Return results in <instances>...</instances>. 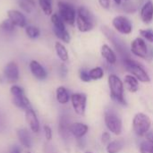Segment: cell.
<instances>
[{"label":"cell","mask_w":153,"mask_h":153,"mask_svg":"<svg viewBox=\"0 0 153 153\" xmlns=\"http://www.w3.org/2000/svg\"><path fill=\"white\" fill-rule=\"evenodd\" d=\"M75 23L81 32H88L95 27V18L87 7L80 6L77 9Z\"/></svg>","instance_id":"obj_1"},{"label":"cell","mask_w":153,"mask_h":153,"mask_svg":"<svg viewBox=\"0 0 153 153\" xmlns=\"http://www.w3.org/2000/svg\"><path fill=\"white\" fill-rule=\"evenodd\" d=\"M108 88L110 91V96L113 100L121 105H126V100L125 99V88L124 82L116 74H112L108 75Z\"/></svg>","instance_id":"obj_2"},{"label":"cell","mask_w":153,"mask_h":153,"mask_svg":"<svg viewBox=\"0 0 153 153\" xmlns=\"http://www.w3.org/2000/svg\"><path fill=\"white\" fill-rule=\"evenodd\" d=\"M124 65L126 69L132 75H134L139 82H144V83L151 82V77L146 72V70L136 61L131 59L130 57H125Z\"/></svg>","instance_id":"obj_3"},{"label":"cell","mask_w":153,"mask_h":153,"mask_svg":"<svg viewBox=\"0 0 153 153\" xmlns=\"http://www.w3.org/2000/svg\"><path fill=\"white\" fill-rule=\"evenodd\" d=\"M152 120L149 116L144 113H137L133 119V129L136 135L145 136L151 130Z\"/></svg>","instance_id":"obj_4"},{"label":"cell","mask_w":153,"mask_h":153,"mask_svg":"<svg viewBox=\"0 0 153 153\" xmlns=\"http://www.w3.org/2000/svg\"><path fill=\"white\" fill-rule=\"evenodd\" d=\"M104 121H105V125L108 128V130L116 134V135H119L122 133V128H123V125H122V120L120 118V117L112 109L110 110H107L105 112V116H104Z\"/></svg>","instance_id":"obj_5"},{"label":"cell","mask_w":153,"mask_h":153,"mask_svg":"<svg viewBox=\"0 0 153 153\" xmlns=\"http://www.w3.org/2000/svg\"><path fill=\"white\" fill-rule=\"evenodd\" d=\"M57 6H58V14L63 19L65 23H67L69 25H74L75 23L76 15H77V10H75L74 5L65 1H58Z\"/></svg>","instance_id":"obj_6"},{"label":"cell","mask_w":153,"mask_h":153,"mask_svg":"<svg viewBox=\"0 0 153 153\" xmlns=\"http://www.w3.org/2000/svg\"><path fill=\"white\" fill-rule=\"evenodd\" d=\"M113 28L122 35H129L133 31V23L131 20L125 15H117L112 20Z\"/></svg>","instance_id":"obj_7"},{"label":"cell","mask_w":153,"mask_h":153,"mask_svg":"<svg viewBox=\"0 0 153 153\" xmlns=\"http://www.w3.org/2000/svg\"><path fill=\"white\" fill-rule=\"evenodd\" d=\"M131 52L143 59H146L150 56V49L146 43V40H144L142 37L135 38L132 43H131Z\"/></svg>","instance_id":"obj_8"},{"label":"cell","mask_w":153,"mask_h":153,"mask_svg":"<svg viewBox=\"0 0 153 153\" xmlns=\"http://www.w3.org/2000/svg\"><path fill=\"white\" fill-rule=\"evenodd\" d=\"M11 93L13 95V103L20 108H23V109H28L30 107V101L29 100L26 98L23 90L17 86V85H13L11 87Z\"/></svg>","instance_id":"obj_9"},{"label":"cell","mask_w":153,"mask_h":153,"mask_svg":"<svg viewBox=\"0 0 153 153\" xmlns=\"http://www.w3.org/2000/svg\"><path fill=\"white\" fill-rule=\"evenodd\" d=\"M71 102L75 113L79 116H83L86 110L87 96L84 93H74L71 95Z\"/></svg>","instance_id":"obj_10"},{"label":"cell","mask_w":153,"mask_h":153,"mask_svg":"<svg viewBox=\"0 0 153 153\" xmlns=\"http://www.w3.org/2000/svg\"><path fill=\"white\" fill-rule=\"evenodd\" d=\"M141 20L145 24H150L153 22V2L147 0L141 8Z\"/></svg>","instance_id":"obj_11"},{"label":"cell","mask_w":153,"mask_h":153,"mask_svg":"<svg viewBox=\"0 0 153 153\" xmlns=\"http://www.w3.org/2000/svg\"><path fill=\"white\" fill-rule=\"evenodd\" d=\"M4 75L9 82H15L19 79V68L16 63H8L4 69Z\"/></svg>","instance_id":"obj_12"},{"label":"cell","mask_w":153,"mask_h":153,"mask_svg":"<svg viewBox=\"0 0 153 153\" xmlns=\"http://www.w3.org/2000/svg\"><path fill=\"white\" fill-rule=\"evenodd\" d=\"M8 19H10L13 23L20 28H25L27 26V19L23 13H22L18 10H8L7 12Z\"/></svg>","instance_id":"obj_13"},{"label":"cell","mask_w":153,"mask_h":153,"mask_svg":"<svg viewBox=\"0 0 153 153\" xmlns=\"http://www.w3.org/2000/svg\"><path fill=\"white\" fill-rule=\"evenodd\" d=\"M30 69L33 76L38 80H45L48 76L47 71L38 61L32 60L30 63Z\"/></svg>","instance_id":"obj_14"},{"label":"cell","mask_w":153,"mask_h":153,"mask_svg":"<svg viewBox=\"0 0 153 153\" xmlns=\"http://www.w3.org/2000/svg\"><path fill=\"white\" fill-rule=\"evenodd\" d=\"M89 131V126L83 123H80V122H76L71 125L70 127V133L71 134H73L75 138L77 139H81L83 136H85L87 134Z\"/></svg>","instance_id":"obj_15"},{"label":"cell","mask_w":153,"mask_h":153,"mask_svg":"<svg viewBox=\"0 0 153 153\" xmlns=\"http://www.w3.org/2000/svg\"><path fill=\"white\" fill-rule=\"evenodd\" d=\"M25 117H26V120L30 126V130L34 133H38L39 131V122L37 117L36 113L34 112V110L31 108L26 109Z\"/></svg>","instance_id":"obj_16"},{"label":"cell","mask_w":153,"mask_h":153,"mask_svg":"<svg viewBox=\"0 0 153 153\" xmlns=\"http://www.w3.org/2000/svg\"><path fill=\"white\" fill-rule=\"evenodd\" d=\"M100 54L102 57L109 64V65H115L117 61V55L115 51L112 49V48L108 44H103L100 48Z\"/></svg>","instance_id":"obj_17"},{"label":"cell","mask_w":153,"mask_h":153,"mask_svg":"<svg viewBox=\"0 0 153 153\" xmlns=\"http://www.w3.org/2000/svg\"><path fill=\"white\" fill-rule=\"evenodd\" d=\"M70 121L69 118L66 116H62L60 117L59 120V126H58V131H59V134L61 135L62 138L66 139L69 137V135L71 134L70 133V127H71Z\"/></svg>","instance_id":"obj_18"},{"label":"cell","mask_w":153,"mask_h":153,"mask_svg":"<svg viewBox=\"0 0 153 153\" xmlns=\"http://www.w3.org/2000/svg\"><path fill=\"white\" fill-rule=\"evenodd\" d=\"M124 83L130 92H137L139 91V81L132 74H126L124 78Z\"/></svg>","instance_id":"obj_19"},{"label":"cell","mask_w":153,"mask_h":153,"mask_svg":"<svg viewBox=\"0 0 153 153\" xmlns=\"http://www.w3.org/2000/svg\"><path fill=\"white\" fill-rule=\"evenodd\" d=\"M17 136H18L20 143L22 144V146H24L26 148L31 147V137H30V133L26 129H24V128L19 129L17 131Z\"/></svg>","instance_id":"obj_20"},{"label":"cell","mask_w":153,"mask_h":153,"mask_svg":"<svg viewBox=\"0 0 153 153\" xmlns=\"http://www.w3.org/2000/svg\"><path fill=\"white\" fill-rule=\"evenodd\" d=\"M56 100L60 104H67L71 100V96L64 86H60L56 89Z\"/></svg>","instance_id":"obj_21"},{"label":"cell","mask_w":153,"mask_h":153,"mask_svg":"<svg viewBox=\"0 0 153 153\" xmlns=\"http://www.w3.org/2000/svg\"><path fill=\"white\" fill-rule=\"evenodd\" d=\"M55 49L56 52L57 56L59 57V59L63 62H66L69 58V55H68V51L66 49V48L59 41H56L55 44Z\"/></svg>","instance_id":"obj_22"},{"label":"cell","mask_w":153,"mask_h":153,"mask_svg":"<svg viewBox=\"0 0 153 153\" xmlns=\"http://www.w3.org/2000/svg\"><path fill=\"white\" fill-rule=\"evenodd\" d=\"M124 147V143L122 141L116 140L108 143L106 147V151L108 153H118L122 151Z\"/></svg>","instance_id":"obj_23"},{"label":"cell","mask_w":153,"mask_h":153,"mask_svg":"<svg viewBox=\"0 0 153 153\" xmlns=\"http://www.w3.org/2000/svg\"><path fill=\"white\" fill-rule=\"evenodd\" d=\"M53 31L56 35V37H57L60 40H62L65 43H69L71 40V36L68 32V30L66 29L64 30H60V29H56V28H53Z\"/></svg>","instance_id":"obj_24"},{"label":"cell","mask_w":153,"mask_h":153,"mask_svg":"<svg viewBox=\"0 0 153 153\" xmlns=\"http://www.w3.org/2000/svg\"><path fill=\"white\" fill-rule=\"evenodd\" d=\"M90 77L91 81H98L103 78L104 76V70L100 66H96L89 71Z\"/></svg>","instance_id":"obj_25"},{"label":"cell","mask_w":153,"mask_h":153,"mask_svg":"<svg viewBox=\"0 0 153 153\" xmlns=\"http://www.w3.org/2000/svg\"><path fill=\"white\" fill-rule=\"evenodd\" d=\"M39 4L46 15H52V0H39Z\"/></svg>","instance_id":"obj_26"},{"label":"cell","mask_w":153,"mask_h":153,"mask_svg":"<svg viewBox=\"0 0 153 153\" xmlns=\"http://www.w3.org/2000/svg\"><path fill=\"white\" fill-rule=\"evenodd\" d=\"M51 22L53 23V28H56V29H60V30L65 29V22L63 21V19L60 17V15L58 13H53L51 15Z\"/></svg>","instance_id":"obj_27"},{"label":"cell","mask_w":153,"mask_h":153,"mask_svg":"<svg viewBox=\"0 0 153 153\" xmlns=\"http://www.w3.org/2000/svg\"><path fill=\"white\" fill-rule=\"evenodd\" d=\"M25 32H26V35L31 39H37L40 35L39 29L32 25H27L25 27Z\"/></svg>","instance_id":"obj_28"},{"label":"cell","mask_w":153,"mask_h":153,"mask_svg":"<svg viewBox=\"0 0 153 153\" xmlns=\"http://www.w3.org/2000/svg\"><path fill=\"white\" fill-rule=\"evenodd\" d=\"M139 32H140L141 37H142L144 40H146V41H148V42H150V43H153L152 29H141V30H139Z\"/></svg>","instance_id":"obj_29"},{"label":"cell","mask_w":153,"mask_h":153,"mask_svg":"<svg viewBox=\"0 0 153 153\" xmlns=\"http://www.w3.org/2000/svg\"><path fill=\"white\" fill-rule=\"evenodd\" d=\"M15 25L13 23V22L10 19H5L2 22V23L0 24V28L5 31V32H13L15 29Z\"/></svg>","instance_id":"obj_30"},{"label":"cell","mask_w":153,"mask_h":153,"mask_svg":"<svg viewBox=\"0 0 153 153\" xmlns=\"http://www.w3.org/2000/svg\"><path fill=\"white\" fill-rule=\"evenodd\" d=\"M140 152L141 153H153V144L148 141L143 142L140 145Z\"/></svg>","instance_id":"obj_31"},{"label":"cell","mask_w":153,"mask_h":153,"mask_svg":"<svg viewBox=\"0 0 153 153\" xmlns=\"http://www.w3.org/2000/svg\"><path fill=\"white\" fill-rule=\"evenodd\" d=\"M18 4L21 7V9H22L27 13H30L35 9L31 4H30L29 3H27L25 0H19L18 1Z\"/></svg>","instance_id":"obj_32"},{"label":"cell","mask_w":153,"mask_h":153,"mask_svg":"<svg viewBox=\"0 0 153 153\" xmlns=\"http://www.w3.org/2000/svg\"><path fill=\"white\" fill-rule=\"evenodd\" d=\"M79 76H80V79L84 82H89L91 81V77H90V74H89V71H87L86 69H82L80 70V73H79Z\"/></svg>","instance_id":"obj_33"},{"label":"cell","mask_w":153,"mask_h":153,"mask_svg":"<svg viewBox=\"0 0 153 153\" xmlns=\"http://www.w3.org/2000/svg\"><path fill=\"white\" fill-rule=\"evenodd\" d=\"M44 132H45L46 139H47L48 141H50V140L52 139V136H53L51 128H50L48 126H44Z\"/></svg>","instance_id":"obj_34"},{"label":"cell","mask_w":153,"mask_h":153,"mask_svg":"<svg viewBox=\"0 0 153 153\" xmlns=\"http://www.w3.org/2000/svg\"><path fill=\"white\" fill-rule=\"evenodd\" d=\"M101 141L103 143L108 144V143H110V134L108 132H104L101 135Z\"/></svg>","instance_id":"obj_35"},{"label":"cell","mask_w":153,"mask_h":153,"mask_svg":"<svg viewBox=\"0 0 153 153\" xmlns=\"http://www.w3.org/2000/svg\"><path fill=\"white\" fill-rule=\"evenodd\" d=\"M99 4L104 9H109L111 2H110V0H99Z\"/></svg>","instance_id":"obj_36"},{"label":"cell","mask_w":153,"mask_h":153,"mask_svg":"<svg viewBox=\"0 0 153 153\" xmlns=\"http://www.w3.org/2000/svg\"><path fill=\"white\" fill-rule=\"evenodd\" d=\"M60 74L63 77H65L67 74V68L65 65H62L61 67H60Z\"/></svg>","instance_id":"obj_37"},{"label":"cell","mask_w":153,"mask_h":153,"mask_svg":"<svg viewBox=\"0 0 153 153\" xmlns=\"http://www.w3.org/2000/svg\"><path fill=\"white\" fill-rule=\"evenodd\" d=\"M5 123H4V116L2 115V113L0 112V131H2L4 128Z\"/></svg>","instance_id":"obj_38"},{"label":"cell","mask_w":153,"mask_h":153,"mask_svg":"<svg viewBox=\"0 0 153 153\" xmlns=\"http://www.w3.org/2000/svg\"><path fill=\"white\" fill-rule=\"evenodd\" d=\"M146 138H147V141L153 144V131L152 132H149L147 134H146Z\"/></svg>","instance_id":"obj_39"},{"label":"cell","mask_w":153,"mask_h":153,"mask_svg":"<svg viewBox=\"0 0 153 153\" xmlns=\"http://www.w3.org/2000/svg\"><path fill=\"white\" fill-rule=\"evenodd\" d=\"M11 153H21V151L18 147H13L11 151Z\"/></svg>","instance_id":"obj_40"},{"label":"cell","mask_w":153,"mask_h":153,"mask_svg":"<svg viewBox=\"0 0 153 153\" xmlns=\"http://www.w3.org/2000/svg\"><path fill=\"white\" fill-rule=\"evenodd\" d=\"M26 2H28L30 4H31L34 8L36 7V3H35V0H25Z\"/></svg>","instance_id":"obj_41"},{"label":"cell","mask_w":153,"mask_h":153,"mask_svg":"<svg viewBox=\"0 0 153 153\" xmlns=\"http://www.w3.org/2000/svg\"><path fill=\"white\" fill-rule=\"evenodd\" d=\"M114 1H115V3H116L117 4H120L121 2H122V0H114Z\"/></svg>","instance_id":"obj_42"},{"label":"cell","mask_w":153,"mask_h":153,"mask_svg":"<svg viewBox=\"0 0 153 153\" xmlns=\"http://www.w3.org/2000/svg\"><path fill=\"white\" fill-rule=\"evenodd\" d=\"M85 153H93V152H86Z\"/></svg>","instance_id":"obj_43"},{"label":"cell","mask_w":153,"mask_h":153,"mask_svg":"<svg viewBox=\"0 0 153 153\" xmlns=\"http://www.w3.org/2000/svg\"><path fill=\"white\" fill-rule=\"evenodd\" d=\"M27 153H30V152H27Z\"/></svg>","instance_id":"obj_44"}]
</instances>
